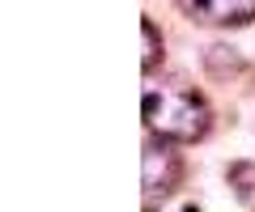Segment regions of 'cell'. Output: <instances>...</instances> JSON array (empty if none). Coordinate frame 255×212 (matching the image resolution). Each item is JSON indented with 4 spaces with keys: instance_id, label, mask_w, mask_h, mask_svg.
<instances>
[{
    "instance_id": "obj_1",
    "label": "cell",
    "mask_w": 255,
    "mask_h": 212,
    "mask_svg": "<svg viewBox=\"0 0 255 212\" xmlns=\"http://www.w3.org/2000/svg\"><path fill=\"white\" fill-rule=\"evenodd\" d=\"M213 123L209 102L196 89H183V85H162V89L145 93V128L157 140H170V144H191L200 140Z\"/></svg>"
},
{
    "instance_id": "obj_2",
    "label": "cell",
    "mask_w": 255,
    "mask_h": 212,
    "mask_svg": "<svg viewBox=\"0 0 255 212\" xmlns=\"http://www.w3.org/2000/svg\"><path fill=\"white\" fill-rule=\"evenodd\" d=\"M183 178V157L174 153L170 140L149 136L145 148H140V183H145V195H170Z\"/></svg>"
},
{
    "instance_id": "obj_3",
    "label": "cell",
    "mask_w": 255,
    "mask_h": 212,
    "mask_svg": "<svg viewBox=\"0 0 255 212\" xmlns=\"http://www.w3.org/2000/svg\"><path fill=\"white\" fill-rule=\"evenodd\" d=\"M191 21H209V26H247L255 21V0H191L183 4Z\"/></svg>"
},
{
    "instance_id": "obj_4",
    "label": "cell",
    "mask_w": 255,
    "mask_h": 212,
    "mask_svg": "<svg viewBox=\"0 0 255 212\" xmlns=\"http://www.w3.org/2000/svg\"><path fill=\"white\" fill-rule=\"evenodd\" d=\"M226 178H230V191L238 195V204L255 212V166H251V161H234Z\"/></svg>"
},
{
    "instance_id": "obj_5",
    "label": "cell",
    "mask_w": 255,
    "mask_h": 212,
    "mask_svg": "<svg viewBox=\"0 0 255 212\" xmlns=\"http://www.w3.org/2000/svg\"><path fill=\"white\" fill-rule=\"evenodd\" d=\"M140 34H145V60H140V68H145V72H153V68H157V60H162V34H157L153 17H145V21H140Z\"/></svg>"
},
{
    "instance_id": "obj_6",
    "label": "cell",
    "mask_w": 255,
    "mask_h": 212,
    "mask_svg": "<svg viewBox=\"0 0 255 212\" xmlns=\"http://www.w3.org/2000/svg\"><path fill=\"white\" fill-rule=\"evenodd\" d=\"M145 212H157V208H145Z\"/></svg>"
}]
</instances>
